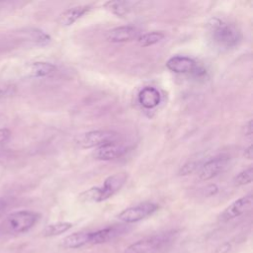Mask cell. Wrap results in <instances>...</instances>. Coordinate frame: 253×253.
I'll return each instance as SVG.
<instances>
[{"label":"cell","instance_id":"obj_21","mask_svg":"<svg viewBox=\"0 0 253 253\" xmlns=\"http://www.w3.org/2000/svg\"><path fill=\"white\" fill-rule=\"evenodd\" d=\"M252 175H253V168L252 166H249L248 168L242 170L240 173H238L234 179H233V185L235 187L245 186L252 182Z\"/></svg>","mask_w":253,"mask_h":253},{"label":"cell","instance_id":"obj_16","mask_svg":"<svg viewBox=\"0 0 253 253\" xmlns=\"http://www.w3.org/2000/svg\"><path fill=\"white\" fill-rule=\"evenodd\" d=\"M89 241H90V231L74 232L62 239L61 246L65 249H76L86 244H89Z\"/></svg>","mask_w":253,"mask_h":253},{"label":"cell","instance_id":"obj_9","mask_svg":"<svg viewBox=\"0 0 253 253\" xmlns=\"http://www.w3.org/2000/svg\"><path fill=\"white\" fill-rule=\"evenodd\" d=\"M140 32L134 26H120L109 30L106 34V39L110 42H127L137 40Z\"/></svg>","mask_w":253,"mask_h":253},{"label":"cell","instance_id":"obj_19","mask_svg":"<svg viewBox=\"0 0 253 253\" xmlns=\"http://www.w3.org/2000/svg\"><path fill=\"white\" fill-rule=\"evenodd\" d=\"M27 34H28V37H29L30 41L33 42L35 44L40 45V46L47 45L50 42V40H51L49 35H47L43 31H42L40 29H36V28L29 29Z\"/></svg>","mask_w":253,"mask_h":253},{"label":"cell","instance_id":"obj_26","mask_svg":"<svg viewBox=\"0 0 253 253\" xmlns=\"http://www.w3.org/2000/svg\"><path fill=\"white\" fill-rule=\"evenodd\" d=\"M7 209V202L5 199L3 198H0V216L5 212Z\"/></svg>","mask_w":253,"mask_h":253},{"label":"cell","instance_id":"obj_20","mask_svg":"<svg viewBox=\"0 0 253 253\" xmlns=\"http://www.w3.org/2000/svg\"><path fill=\"white\" fill-rule=\"evenodd\" d=\"M72 227V223L67 222V221H60V222H55L47 225L42 233L44 236H55V235H60L66 231H68Z\"/></svg>","mask_w":253,"mask_h":253},{"label":"cell","instance_id":"obj_18","mask_svg":"<svg viewBox=\"0 0 253 253\" xmlns=\"http://www.w3.org/2000/svg\"><path fill=\"white\" fill-rule=\"evenodd\" d=\"M165 35L162 32H158V31H153V32H149V33H145L140 35L137 38V42L139 45L146 47V46H150L153 45L157 42H159L160 41H162L164 39Z\"/></svg>","mask_w":253,"mask_h":253},{"label":"cell","instance_id":"obj_28","mask_svg":"<svg viewBox=\"0 0 253 253\" xmlns=\"http://www.w3.org/2000/svg\"><path fill=\"white\" fill-rule=\"evenodd\" d=\"M5 95H6V91H4V90H1V89H0V99L4 98V97H5Z\"/></svg>","mask_w":253,"mask_h":253},{"label":"cell","instance_id":"obj_17","mask_svg":"<svg viewBox=\"0 0 253 253\" xmlns=\"http://www.w3.org/2000/svg\"><path fill=\"white\" fill-rule=\"evenodd\" d=\"M130 2L128 1H108L104 4L105 8L118 17H124L130 11Z\"/></svg>","mask_w":253,"mask_h":253},{"label":"cell","instance_id":"obj_24","mask_svg":"<svg viewBox=\"0 0 253 253\" xmlns=\"http://www.w3.org/2000/svg\"><path fill=\"white\" fill-rule=\"evenodd\" d=\"M10 136V130L7 128H0V142L5 141Z\"/></svg>","mask_w":253,"mask_h":253},{"label":"cell","instance_id":"obj_4","mask_svg":"<svg viewBox=\"0 0 253 253\" xmlns=\"http://www.w3.org/2000/svg\"><path fill=\"white\" fill-rule=\"evenodd\" d=\"M119 133L117 131L111 129H96L78 135L74 142L82 149H89L97 148L110 142H115L117 141Z\"/></svg>","mask_w":253,"mask_h":253},{"label":"cell","instance_id":"obj_22","mask_svg":"<svg viewBox=\"0 0 253 253\" xmlns=\"http://www.w3.org/2000/svg\"><path fill=\"white\" fill-rule=\"evenodd\" d=\"M199 165L200 163L198 161H189L187 163H185L180 171H179V175H182V176H186V175H189V174H192L193 172H195L196 170H198L199 168Z\"/></svg>","mask_w":253,"mask_h":253},{"label":"cell","instance_id":"obj_2","mask_svg":"<svg viewBox=\"0 0 253 253\" xmlns=\"http://www.w3.org/2000/svg\"><path fill=\"white\" fill-rule=\"evenodd\" d=\"M177 231H167L140 239L128 245L125 253H156L170 246L177 237Z\"/></svg>","mask_w":253,"mask_h":253},{"label":"cell","instance_id":"obj_13","mask_svg":"<svg viewBox=\"0 0 253 253\" xmlns=\"http://www.w3.org/2000/svg\"><path fill=\"white\" fill-rule=\"evenodd\" d=\"M55 70L56 67L50 62L37 61L26 65L24 72L28 77L42 78L51 75Z\"/></svg>","mask_w":253,"mask_h":253},{"label":"cell","instance_id":"obj_3","mask_svg":"<svg viewBox=\"0 0 253 253\" xmlns=\"http://www.w3.org/2000/svg\"><path fill=\"white\" fill-rule=\"evenodd\" d=\"M39 214L31 211L12 212L0 224V231L5 234H19L30 230L38 221Z\"/></svg>","mask_w":253,"mask_h":253},{"label":"cell","instance_id":"obj_14","mask_svg":"<svg viewBox=\"0 0 253 253\" xmlns=\"http://www.w3.org/2000/svg\"><path fill=\"white\" fill-rule=\"evenodd\" d=\"M90 9H91V7L89 5H81V6H75V7L68 8L59 15L58 23L64 27L71 26L77 20H79L82 16H84L86 13H88L90 11Z\"/></svg>","mask_w":253,"mask_h":253},{"label":"cell","instance_id":"obj_23","mask_svg":"<svg viewBox=\"0 0 253 253\" xmlns=\"http://www.w3.org/2000/svg\"><path fill=\"white\" fill-rule=\"evenodd\" d=\"M243 129H244V134H245L246 136H251V135H252V120H249V121L245 124Z\"/></svg>","mask_w":253,"mask_h":253},{"label":"cell","instance_id":"obj_1","mask_svg":"<svg viewBox=\"0 0 253 253\" xmlns=\"http://www.w3.org/2000/svg\"><path fill=\"white\" fill-rule=\"evenodd\" d=\"M208 35L212 44L220 50H229L239 44L242 34L239 28L219 18H211L207 23Z\"/></svg>","mask_w":253,"mask_h":253},{"label":"cell","instance_id":"obj_27","mask_svg":"<svg viewBox=\"0 0 253 253\" xmlns=\"http://www.w3.org/2000/svg\"><path fill=\"white\" fill-rule=\"evenodd\" d=\"M244 156L247 159L252 158V145H249L245 150H244Z\"/></svg>","mask_w":253,"mask_h":253},{"label":"cell","instance_id":"obj_7","mask_svg":"<svg viewBox=\"0 0 253 253\" xmlns=\"http://www.w3.org/2000/svg\"><path fill=\"white\" fill-rule=\"evenodd\" d=\"M252 203H253V197H252V194L249 193L235 200L227 208H225L218 215V219L222 222H227L229 220H232L244 214L248 211H250L252 208Z\"/></svg>","mask_w":253,"mask_h":253},{"label":"cell","instance_id":"obj_5","mask_svg":"<svg viewBox=\"0 0 253 253\" xmlns=\"http://www.w3.org/2000/svg\"><path fill=\"white\" fill-rule=\"evenodd\" d=\"M158 209L159 206L157 204L144 202L125 209L117 215V217L119 220L123 222L133 223L152 215Z\"/></svg>","mask_w":253,"mask_h":253},{"label":"cell","instance_id":"obj_15","mask_svg":"<svg viewBox=\"0 0 253 253\" xmlns=\"http://www.w3.org/2000/svg\"><path fill=\"white\" fill-rule=\"evenodd\" d=\"M138 103L145 109H153L157 107L161 101L159 91L154 87H144L137 96Z\"/></svg>","mask_w":253,"mask_h":253},{"label":"cell","instance_id":"obj_10","mask_svg":"<svg viewBox=\"0 0 253 253\" xmlns=\"http://www.w3.org/2000/svg\"><path fill=\"white\" fill-rule=\"evenodd\" d=\"M126 152V148L115 141L95 148L92 155L97 160L110 161L122 157Z\"/></svg>","mask_w":253,"mask_h":253},{"label":"cell","instance_id":"obj_8","mask_svg":"<svg viewBox=\"0 0 253 253\" xmlns=\"http://www.w3.org/2000/svg\"><path fill=\"white\" fill-rule=\"evenodd\" d=\"M127 180V174L125 172L115 173L105 179L102 186L99 187L101 194V202L108 200L118 193Z\"/></svg>","mask_w":253,"mask_h":253},{"label":"cell","instance_id":"obj_6","mask_svg":"<svg viewBox=\"0 0 253 253\" xmlns=\"http://www.w3.org/2000/svg\"><path fill=\"white\" fill-rule=\"evenodd\" d=\"M229 163V156L226 154H220L217 155L210 160H208L206 163H204L198 173L199 179L202 181H209L222 172L227 168Z\"/></svg>","mask_w":253,"mask_h":253},{"label":"cell","instance_id":"obj_11","mask_svg":"<svg viewBox=\"0 0 253 253\" xmlns=\"http://www.w3.org/2000/svg\"><path fill=\"white\" fill-rule=\"evenodd\" d=\"M126 227L123 225L108 226L96 231H90V244H101L108 242L117 236L123 234L126 231Z\"/></svg>","mask_w":253,"mask_h":253},{"label":"cell","instance_id":"obj_25","mask_svg":"<svg viewBox=\"0 0 253 253\" xmlns=\"http://www.w3.org/2000/svg\"><path fill=\"white\" fill-rule=\"evenodd\" d=\"M217 191H218L217 187H216L215 185H213V184L209 185V186L206 188V192L209 194V196H212V195L216 194Z\"/></svg>","mask_w":253,"mask_h":253},{"label":"cell","instance_id":"obj_12","mask_svg":"<svg viewBox=\"0 0 253 253\" xmlns=\"http://www.w3.org/2000/svg\"><path fill=\"white\" fill-rule=\"evenodd\" d=\"M166 67L175 73H192L197 67V63L188 56L175 55L166 61Z\"/></svg>","mask_w":253,"mask_h":253}]
</instances>
